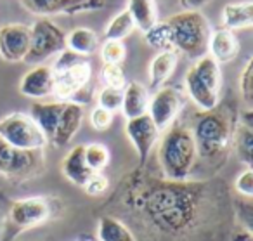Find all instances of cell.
<instances>
[{"label":"cell","mask_w":253,"mask_h":241,"mask_svg":"<svg viewBox=\"0 0 253 241\" xmlns=\"http://www.w3.org/2000/svg\"><path fill=\"white\" fill-rule=\"evenodd\" d=\"M198 160L196 141L189 127L172 125L160 141L158 161L163 174L172 182H182L189 177Z\"/></svg>","instance_id":"1"},{"label":"cell","mask_w":253,"mask_h":241,"mask_svg":"<svg viewBox=\"0 0 253 241\" xmlns=\"http://www.w3.org/2000/svg\"><path fill=\"white\" fill-rule=\"evenodd\" d=\"M148 213L162 229H182L191 222L194 213L191 194L175 186V182H170L169 188L158 189L148 198Z\"/></svg>","instance_id":"2"},{"label":"cell","mask_w":253,"mask_h":241,"mask_svg":"<svg viewBox=\"0 0 253 241\" xmlns=\"http://www.w3.org/2000/svg\"><path fill=\"white\" fill-rule=\"evenodd\" d=\"M170 28L172 49L184 52L191 59H200L208 52L211 28L200 11H182L167 19Z\"/></svg>","instance_id":"3"},{"label":"cell","mask_w":253,"mask_h":241,"mask_svg":"<svg viewBox=\"0 0 253 241\" xmlns=\"http://www.w3.org/2000/svg\"><path fill=\"white\" fill-rule=\"evenodd\" d=\"M54 94L57 101H75L90 80V63L85 57L64 49L52 64Z\"/></svg>","instance_id":"4"},{"label":"cell","mask_w":253,"mask_h":241,"mask_svg":"<svg viewBox=\"0 0 253 241\" xmlns=\"http://www.w3.org/2000/svg\"><path fill=\"white\" fill-rule=\"evenodd\" d=\"M196 141L198 156H213L225 149L231 139V127L222 111H205L191 130Z\"/></svg>","instance_id":"5"},{"label":"cell","mask_w":253,"mask_h":241,"mask_svg":"<svg viewBox=\"0 0 253 241\" xmlns=\"http://www.w3.org/2000/svg\"><path fill=\"white\" fill-rule=\"evenodd\" d=\"M66 49V33L49 18H39L30 26V49L25 61L42 64L45 59Z\"/></svg>","instance_id":"6"},{"label":"cell","mask_w":253,"mask_h":241,"mask_svg":"<svg viewBox=\"0 0 253 241\" xmlns=\"http://www.w3.org/2000/svg\"><path fill=\"white\" fill-rule=\"evenodd\" d=\"M0 137L16 149L42 151L47 143L42 130L25 113H11L0 120Z\"/></svg>","instance_id":"7"},{"label":"cell","mask_w":253,"mask_h":241,"mask_svg":"<svg viewBox=\"0 0 253 241\" xmlns=\"http://www.w3.org/2000/svg\"><path fill=\"white\" fill-rule=\"evenodd\" d=\"M43 170V149H16L0 137V175L14 179H30Z\"/></svg>","instance_id":"8"},{"label":"cell","mask_w":253,"mask_h":241,"mask_svg":"<svg viewBox=\"0 0 253 241\" xmlns=\"http://www.w3.org/2000/svg\"><path fill=\"white\" fill-rule=\"evenodd\" d=\"M184 106V94L177 87H160L153 97H149L148 115L160 132H165L173 125Z\"/></svg>","instance_id":"9"},{"label":"cell","mask_w":253,"mask_h":241,"mask_svg":"<svg viewBox=\"0 0 253 241\" xmlns=\"http://www.w3.org/2000/svg\"><path fill=\"white\" fill-rule=\"evenodd\" d=\"M50 215L49 203L40 196L18 199L9 210V220L18 229H30L43 224Z\"/></svg>","instance_id":"10"},{"label":"cell","mask_w":253,"mask_h":241,"mask_svg":"<svg viewBox=\"0 0 253 241\" xmlns=\"http://www.w3.org/2000/svg\"><path fill=\"white\" fill-rule=\"evenodd\" d=\"M30 49V26L11 23L0 28V57L9 63L25 61Z\"/></svg>","instance_id":"11"},{"label":"cell","mask_w":253,"mask_h":241,"mask_svg":"<svg viewBox=\"0 0 253 241\" xmlns=\"http://www.w3.org/2000/svg\"><path fill=\"white\" fill-rule=\"evenodd\" d=\"M125 132L128 136V139H130V143L134 144L135 151H137L139 161L146 163L149 153H151L155 144L160 139V130L156 129L153 120L146 113V115L137 116V118L126 120Z\"/></svg>","instance_id":"12"},{"label":"cell","mask_w":253,"mask_h":241,"mask_svg":"<svg viewBox=\"0 0 253 241\" xmlns=\"http://www.w3.org/2000/svg\"><path fill=\"white\" fill-rule=\"evenodd\" d=\"M19 92L30 99H45L54 94V75L49 64H37L19 82Z\"/></svg>","instance_id":"13"},{"label":"cell","mask_w":253,"mask_h":241,"mask_svg":"<svg viewBox=\"0 0 253 241\" xmlns=\"http://www.w3.org/2000/svg\"><path fill=\"white\" fill-rule=\"evenodd\" d=\"M26 7L37 14H75L82 11H92V9L104 7V0H25Z\"/></svg>","instance_id":"14"},{"label":"cell","mask_w":253,"mask_h":241,"mask_svg":"<svg viewBox=\"0 0 253 241\" xmlns=\"http://www.w3.org/2000/svg\"><path fill=\"white\" fill-rule=\"evenodd\" d=\"M66 106L64 101H35L30 108V118L35 122V125L42 130L47 141H52L56 127L63 115V109Z\"/></svg>","instance_id":"15"},{"label":"cell","mask_w":253,"mask_h":241,"mask_svg":"<svg viewBox=\"0 0 253 241\" xmlns=\"http://www.w3.org/2000/svg\"><path fill=\"white\" fill-rule=\"evenodd\" d=\"M82 122H84V106L80 102L68 101L50 143H54L56 146H66V144H70L71 139L80 130Z\"/></svg>","instance_id":"16"},{"label":"cell","mask_w":253,"mask_h":241,"mask_svg":"<svg viewBox=\"0 0 253 241\" xmlns=\"http://www.w3.org/2000/svg\"><path fill=\"white\" fill-rule=\"evenodd\" d=\"M239 52V42L234 32L227 28H217L210 33L208 39V56L217 63H231Z\"/></svg>","instance_id":"17"},{"label":"cell","mask_w":253,"mask_h":241,"mask_svg":"<svg viewBox=\"0 0 253 241\" xmlns=\"http://www.w3.org/2000/svg\"><path fill=\"white\" fill-rule=\"evenodd\" d=\"M149 106V94L148 89L139 82H130L123 89V97H122V113L126 120L137 118L148 113Z\"/></svg>","instance_id":"18"},{"label":"cell","mask_w":253,"mask_h":241,"mask_svg":"<svg viewBox=\"0 0 253 241\" xmlns=\"http://www.w3.org/2000/svg\"><path fill=\"white\" fill-rule=\"evenodd\" d=\"M61 170H63L64 177H66L68 181L80 186V188H84L85 182L92 177L94 172H92L90 168L87 167V163H85L84 146H82V144H78V146H75L73 149L68 151L63 163H61Z\"/></svg>","instance_id":"19"},{"label":"cell","mask_w":253,"mask_h":241,"mask_svg":"<svg viewBox=\"0 0 253 241\" xmlns=\"http://www.w3.org/2000/svg\"><path fill=\"white\" fill-rule=\"evenodd\" d=\"M253 26V2H232L222 9V28L231 32L234 30H250Z\"/></svg>","instance_id":"20"},{"label":"cell","mask_w":253,"mask_h":241,"mask_svg":"<svg viewBox=\"0 0 253 241\" xmlns=\"http://www.w3.org/2000/svg\"><path fill=\"white\" fill-rule=\"evenodd\" d=\"M186 92L189 96V99L201 109V111H211L217 108L218 102V94L207 87L203 82L198 78V75L194 73V70L191 68L186 75Z\"/></svg>","instance_id":"21"},{"label":"cell","mask_w":253,"mask_h":241,"mask_svg":"<svg viewBox=\"0 0 253 241\" xmlns=\"http://www.w3.org/2000/svg\"><path fill=\"white\" fill-rule=\"evenodd\" d=\"M177 52L175 50H162L158 56L153 57L149 64V84L151 87H162L175 71L177 66Z\"/></svg>","instance_id":"22"},{"label":"cell","mask_w":253,"mask_h":241,"mask_svg":"<svg viewBox=\"0 0 253 241\" xmlns=\"http://www.w3.org/2000/svg\"><path fill=\"white\" fill-rule=\"evenodd\" d=\"M66 49L82 57H87L99 49V39L90 28L80 26L66 35Z\"/></svg>","instance_id":"23"},{"label":"cell","mask_w":253,"mask_h":241,"mask_svg":"<svg viewBox=\"0 0 253 241\" xmlns=\"http://www.w3.org/2000/svg\"><path fill=\"white\" fill-rule=\"evenodd\" d=\"M126 11L134 19L135 28L144 33L158 23V7L155 0H130L126 5Z\"/></svg>","instance_id":"24"},{"label":"cell","mask_w":253,"mask_h":241,"mask_svg":"<svg viewBox=\"0 0 253 241\" xmlns=\"http://www.w3.org/2000/svg\"><path fill=\"white\" fill-rule=\"evenodd\" d=\"M99 241H137L132 231L115 217H102L97 226Z\"/></svg>","instance_id":"25"},{"label":"cell","mask_w":253,"mask_h":241,"mask_svg":"<svg viewBox=\"0 0 253 241\" xmlns=\"http://www.w3.org/2000/svg\"><path fill=\"white\" fill-rule=\"evenodd\" d=\"M194 70V73L198 75L201 82L207 85L210 91L217 92L220 89V68H218V63L213 59L211 56H203L194 63V66H191Z\"/></svg>","instance_id":"26"},{"label":"cell","mask_w":253,"mask_h":241,"mask_svg":"<svg viewBox=\"0 0 253 241\" xmlns=\"http://www.w3.org/2000/svg\"><path fill=\"white\" fill-rule=\"evenodd\" d=\"M234 146L238 158L246 165V168H252L253 163V132L252 125L245 122H239L234 134Z\"/></svg>","instance_id":"27"},{"label":"cell","mask_w":253,"mask_h":241,"mask_svg":"<svg viewBox=\"0 0 253 241\" xmlns=\"http://www.w3.org/2000/svg\"><path fill=\"white\" fill-rule=\"evenodd\" d=\"M135 30L134 19L128 14V11H122L120 14H116L111 21L108 23L104 30V39L106 40H116L122 42L123 39H126L128 35H132V32Z\"/></svg>","instance_id":"28"},{"label":"cell","mask_w":253,"mask_h":241,"mask_svg":"<svg viewBox=\"0 0 253 241\" xmlns=\"http://www.w3.org/2000/svg\"><path fill=\"white\" fill-rule=\"evenodd\" d=\"M84 156L85 163L92 172H102L109 163V151L101 143H90L84 146Z\"/></svg>","instance_id":"29"},{"label":"cell","mask_w":253,"mask_h":241,"mask_svg":"<svg viewBox=\"0 0 253 241\" xmlns=\"http://www.w3.org/2000/svg\"><path fill=\"white\" fill-rule=\"evenodd\" d=\"M146 42L151 47L160 50H173L172 49V40H170V28L167 25V21H158L155 26L148 30L144 33Z\"/></svg>","instance_id":"30"},{"label":"cell","mask_w":253,"mask_h":241,"mask_svg":"<svg viewBox=\"0 0 253 241\" xmlns=\"http://www.w3.org/2000/svg\"><path fill=\"white\" fill-rule=\"evenodd\" d=\"M101 80L104 82L106 87L120 89V91H123L126 85L125 73L120 64H104L101 71Z\"/></svg>","instance_id":"31"},{"label":"cell","mask_w":253,"mask_h":241,"mask_svg":"<svg viewBox=\"0 0 253 241\" xmlns=\"http://www.w3.org/2000/svg\"><path fill=\"white\" fill-rule=\"evenodd\" d=\"M125 46L116 40H106L101 47V57L104 64H120L125 59Z\"/></svg>","instance_id":"32"},{"label":"cell","mask_w":253,"mask_h":241,"mask_svg":"<svg viewBox=\"0 0 253 241\" xmlns=\"http://www.w3.org/2000/svg\"><path fill=\"white\" fill-rule=\"evenodd\" d=\"M122 97H123V91H120V89L104 87L101 92H99L97 102L101 108L108 109L109 113H115L122 108Z\"/></svg>","instance_id":"33"},{"label":"cell","mask_w":253,"mask_h":241,"mask_svg":"<svg viewBox=\"0 0 253 241\" xmlns=\"http://www.w3.org/2000/svg\"><path fill=\"white\" fill-rule=\"evenodd\" d=\"M239 91H241V96L246 104L252 106V101H253V59L252 57L246 61L245 68H243V71H241V77H239Z\"/></svg>","instance_id":"34"},{"label":"cell","mask_w":253,"mask_h":241,"mask_svg":"<svg viewBox=\"0 0 253 241\" xmlns=\"http://www.w3.org/2000/svg\"><path fill=\"white\" fill-rule=\"evenodd\" d=\"M111 122H113V113H109L108 109L101 108V106H97V108L92 109V113H90V125L94 127L95 130L109 129Z\"/></svg>","instance_id":"35"},{"label":"cell","mask_w":253,"mask_h":241,"mask_svg":"<svg viewBox=\"0 0 253 241\" xmlns=\"http://www.w3.org/2000/svg\"><path fill=\"white\" fill-rule=\"evenodd\" d=\"M84 189H85V193H87V194L99 196V194H102L106 189H108V179H106L101 172H94V174H92V177L85 182Z\"/></svg>","instance_id":"36"},{"label":"cell","mask_w":253,"mask_h":241,"mask_svg":"<svg viewBox=\"0 0 253 241\" xmlns=\"http://www.w3.org/2000/svg\"><path fill=\"white\" fill-rule=\"evenodd\" d=\"M236 189L239 194H243L245 198H252L253 196V170L246 168L243 174H239V177L236 179Z\"/></svg>","instance_id":"37"},{"label":"cell","mask_w":253,"mask_h":241,"mask_svg":"<svg viewBox=\"0 0 253 241\" xmlns=\"http://www.w3.org/2000/svg\"><path fill=\"white\" fill-rule=\"evenodd\" d=\"M182 2L189 11H200L203 5L210 4L211 0H182Z\"/></svg>","instance_id":"38"}]
</instances>
